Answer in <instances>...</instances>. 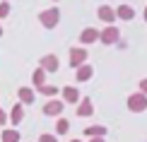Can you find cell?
<instances>
[{"instance_id": "cell-5", "label": "cell", "mask_w": 147, "mask_h": 142, "mask_svg": "<svg viewBox=\"0 0 147 142\" xmlns=\"http://www.w3.org/2000/svg\"><path fill=\"white\" fill-rule=\"evenodd\" d=\"M77 116L80 118H89V116H94V106H92V99L84 96L82 101H77Z\"/></svg>"}, {"instance_id": "cell-21", "label": "cell", "mask_w": 147, "mask_h": 142, "mask_svg": "<svg viewBox=\"0 0 147 142\" xmlns=\"http://www.w3.org/2000/svg\"><path fill=\"white\" fill-rule=\"evenodd\" d=\"M39 142H58V137L51 133H44V135H39Z\"/></svg>"}, {"instance_id": "cell-11", "label": "cell", "mask_w": 147, "mask_h": 142, "mask_svg": "<svg viewBox=\"0 0 147 142\" xmlns=\"http://www.w3.org/2000/svg\"><path fill=\"white\" fill-rule=\"evenodd\" d=\"M116 17H118V20H123V22H128V20H133V17H135V10H133L130 5H118V7H116Z\"/></svg>"}, {"instance_id": "cell-27", "label": "cell", "mask_w": 147, "mask_h": 142, "mask_svg": "<svg viewBox=\"0 0 147 142\" xmlns=\"http://www.w3.org/2000/svg\"><path fill=\"white\" fill-rule=\"evenodd\" d=\"M70 142H82V140H70Z\"/></svg>"}, {"instance_id": "cell-4", "label": "cell", "mask_w": 147, "mask_h": 142, "mask_svg": "<svg viewBox=\"0 0 147 142\" xmlns=\"http://www.w3.org/2000/svg\"><path fill=\"white\" fill-rule=\"evenodd\" d=\"M99 39H101V44H109V46H111V44H116V41L121 39V32L113 27V24H109V27L99 34Z\"/></svg>"}, {"instance_id": "cell-9", "label": "cell", "mask_w": 147, "mask_h": 142, "mask_svg": "<svg viewBox=\"0 0 147 142\" xmlns=\"http://www.w3.org/2000/svg\"><path fill=\"white\" fill-rule=\"evenodd\" d=\"M75 79H77V82H87V79H92V75H94V70H92V65H87V63H84V65H80V67H75Z\"/></svg>"}, {"instance_id": "cell-24", "label": "cell", "mask_w": 147, "mask_h": 142, "mask_svg": "<svg viewBox=\"0 0 147 142\" xmlns=\"http://www.w3.org/2000/svg\"><path fill=\"white\" fill-rule=\"evenodd\" d=\"M89 142H104V137H89Z\"/></svg>"}, {"instance_id": "cell-20", "label": "cell", "mask_w": 147, "mask_h": 142, "mask_svg": "<svg viewBox=\"0 0 147 142\" xmlns=\"http://www.w3.org/2000/svg\"><path fill=\"white\" fill-rule=\"evenodd\" d=\"M7 15H10V3H7V0H3V3H0V20H5Z\"/></svg>"}, {"instance_id": "cell-6", "label": "cell", "mask_w": 147, "mask_h": 142, "mask_svg": "<svg viewBox=\"0 0 147 142\" xmlns=\"http://www.w3.org/2000/svg\"><path fill=\"white\" fill-rule=\"evenodd\" d=\"M63 113V101L60 99H51L44 104V116H60Z\"/></svg>"}, {"instance_id": "cell-16", "label": "cell", "mask_w": 147, "mask_h": 142, "mask_svg": "<svg viewBox=\"0 0 147 142\" xmlns=\"http://www.w3.org/2000/svg\"><path fill=\"white\" fill-rule=\"evenodd\" d=\"M84 135L87 137H104L106 135V128L104 125H89V128H84Z\"/></svg>"}, {"instance_id": "cell-13", "label": "cell", "mask_w": 147, "mask_h": 142, "mask_svg": "<svg viewBox=\"0 0 147 142\" xmlns=\"http://www.w3.org/2000/svg\"><path fill=\"white\" fill-rule=\"evenodd\" d=\"M63 101L65 104H77L80 101V92L75 87H63Z\"/></svg>"}, {"instance_id": "cell-14", "label": "cell", "mask_w": 147, "mask_h": 142, "mask_svg": "<svg viewBox=\"0 0 147 142\" xmlns=\"http://www.w3.org/2000/svg\"><path fill=\"white\" fill-rule=\"evenodd\" d=\"M96 15H99V20H104V22H109V24H111V22L116 20V10H113V7H109V5H101V7H99V12H96Z\"/></svg>"}, {"instance_id": "cell-2", "label": "cell", "mask_w": 147, "mask_h": 142, "mask_svg": "<svg viewBox=\"0 0 147 142\" xmlns=\"http://www.w3.org/2000/svg\"><path fill=\"white\" fill-rule=\"evenodd\" d=\"M58 20H60V12H58V7H48V10H44L39 15V22L44 24L46 29H53L58 24Z\"/></svg>"}, {"instance_id": "cell-28", "label": "cell", "mask_w": 147, "mask_h": 142, "mask_svg": "<svg viewBox=\"0 0 147 142\" xmlns=\"http://www.w3.org/2000/svg\"><path fill=\"white\" fill-rule=\"evenodd\" d=\"M53 3H58V0H53Z\"/></svg>"}, {"instance_id": "cell-7", "label": "cell", "mask_w": 147, "mask_h": 142, "mask_svg": "<svg viewBox=\"0 0 147 142\" xmlns=\"http://www.w3.org/2000/svg\"><path fill=\"white\" fill-rule=\"evenodd\" d=\"M24 120V106L22 104H15V106H12V111L7 113V123H12V125H20V123Z\"/></svg>"}, {"instance_id": "cell-17", "label": "cell", "mask_w": 147, "mask_h": 142, "mask_svg": "<svg viewBox=\"0 0 147 142\" xmlns=\"http://www.w3.org/2000/svg\"><path fill=\"white\" fill-rule=\"evenodd\" d=\"M22 135L17 133V128H7V130H3V142H20Z\"/></svg>"}, {"instance_id": "cell-23", "label": "cell", "mask_w": 147, "mask_h": 142, "mask_svg": "<svg viewBox=\"0 0 147 142\" xmlns=\"http://www.w3.org/2000/svg\"><path fill=\"white\" fill-rule=\"evenodd\" d=\"M5 123H7V113H5V111L0 108V125H5Z\"/></svg>"}, {"instance_id": "cell-10", "label": "cell", "mask_w": 147, "mask_h": 142, "mask_svg": "<svg viewBox=\"0 0 147 142\" xmlns=\"http://www.w3.org/2000/svg\"><path fill=\"white\" fill-rule=\"evenodd\" d=\"M96 39H99V32H96V29H92V27H87L82 34H80V44H84V46L94 44Z\"/></svg>"}, {"instance_id": "cell-25", "label": "cell", "mask_w": 147, "mask_h": 142, "mask_svg": "<svg viewBox=\"0 0 147 142\" xmlns=\"http://www.w3.org/2000/svg\"><path fill=\"white\" fill-rule=\"evenodd\" d=\"M145 22H147V7H145Z\"/></svg>"}, {"instance_id": "cell-18", "label": "cell", "mask_w": 147, "mask_h": 142, "mask_svg": "<svg viewBox=\"0 0 147 142\" xmlns=\"http://www.w3.org/2000/svg\"><path fill=\"white\" fill-rule=\"evenodd\" d=\"M70 130V123H68V118H58V123H56V133L58 135H65Z\"/></svg>"}, {"instance_id": "cell-22", "label": "cell", "mask_w": 147, "mask_h": 142, "mask_svg": "<svg viewBox=\"0 0 147 142\" xmlns=\"http://www.w3.org/2000/svg\"><path fill=\"white\" fill-rule=\"evenodd\" d=\"M140 92H142V94H147V77L140 79Z\"/></svg>"}, {"instance_id": "cell-19", "label": "cell", "mask_w": 147, "mask_h": 142, "mask_svg": "<svg viewBox=\"0 0 147 142\" xmlns=\"http://www.w3.org/2000/svg\"><path fill=\"white\" fill-rule=\"evenodd\" d=\"M39 92L44 96H56L58 94V87H51V84H44V87H39Z\"/></svg>"}, {"instance_id": "cell-15", "label": "cell", "mask_w": 147, "mask_h": 142, "mask_svg": "<svg viewBox=\"0 0 147 142\" xmlns=\"http://www.w3.org/2000/svg\"><path fill=\"white\" fill-rule=\"evenodd\" d=\"M32 82H34V87H36V89L46 84V70H44V67H36V70H34V75H32Z\"/></svg>"}, {"instance_id": "cell-1", "label": "cell", "mask_w": 147, "mask_h": 142, "mask_svg": "<svg viewBox=\"0 0 147 142\" xmlns=\"http://www.w3.org/2000/svg\"><path fill=\"white\" fill-rule=\"evenodd\" d=\"M128 108H130L133 113H142V111H147V94H142V92L130 94L128 96Z\"/></svg>"}, {"instance_id": "cell-3", "label": "cell", "mask_w": 147, "mask_h": 142, "mask_svg": "<svg viewBox=\"0 0 147 142\" xmlns=\"http://www.w3.org/2000/svg\"><path fill=\"white\" fill-rule=\"evenodd\" d=\"M84 63H87V51H84L82 46L70 48V65L72 67H80V65H84Z\"/></svg>"}, {"instance_id": "cell-26", "label": "cell", "mask_w": 147, "mask_h": 142, "mask_svg": "<svg viewBox=\"0 0 147 142\" xmlns=\"http://www.w3.org/2000/svg\"><path fill=\"white\" fill-rule=\"evenodd\" d=\"M0 36H3V24H0Z\"/></svg>"}, {"instance_id": "cell-8", "label": "cell", "mask_w": 147, "mask_h": 142, "mask_svg": "<svg viewBox=\"0 0 147 142\" xmlns=\"http://www.w3.org/2000/svg\"><path fill=\"white\" fill-rule=\"evenodd\" d=\"M39 67H44L46 72H56V70H58V58H56L53 53H48V55H44V58H41Z\"/></svg>"}, {"instance_id": "cell-12", "label": "cell", "mask_w": 147, "mask_h": 142, "mask_svg": "<svg viewBox=\"0 0 147 142\" xmlns=\"http://www.w3.org/2000/svg\"><path fill=\"white\" fill-rule=\"evenodd\" d=\"M17 96H20V104H34V89L32 87H20V92H17Z\"/></svg>"}]
</instances>
